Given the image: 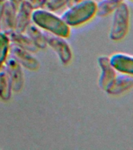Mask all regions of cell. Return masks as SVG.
<instances>
[{"label":"cell","instance_id":"1","mask_svg":"<svg viewBox=\"0 0 133 150\" xmlns=\"http://www.w3.org/2000/svg\"><path fill=\"white\" fill-rule=\"evenodd\" d=\"M31 21L42 30H46L51 35L66 38L70 34V27L65 23L61 16L47 9L42 8L34 9Z\"/></svg>","mask_w":133,"mask_h":150},{"label":"cell","instance_id":"2","mask_svg":"<svg viewBox=\"0 0 133 150\" xmlns=\"http://www.w3.org/2000/svg\"><path fill=\"white\" fill-rule=\"evenodd\" d=\"M96 13V2L88 0L74 3L61 16L69 27H76L87 23L93 18Z\"/></svg>","mask_w":133,"mask_h":150},{"label":"cell","instance_id":"3","mask_svg":"<svg viewBox=\"0 0 133 150\" xmlns=\"http://www.w3.org/2000/svg\"><path fill=\"white\" fill-rule=\"evenodd\" d=\"M130 21V10L125 2H122L113 13L109 37L112 41L117 42L124 38L128 34Z\"/></svg>","mask_w":133,"mask_h":150},{"label":"cell","instance_id":"4","mask_svg":"<svg viewBox=\"0 0 133 150\" xmlns=\"http://www.w3.org/2000/svg\"><path fill=\"white\" fill-rule=\"evenodd\" d=\"M4 67L11 81L12 90L15 93H18L23 89L25 81L22 67L12 56L7 57Z\"/></svg>","mask_w":133,"mask_h":150},{"label":"cell","instance_id":"5","mask_svg":"<svg viewBox=\"0 0 133 150\" xmlns=\"http://www.w3.org/2000/svg\"><path fill=\"white\" fill-rule=\"evenodd\" d=\"M46 36L48 46L56 52L62 64H68L72 59L73 54L71 48L65 38L53 35Z\"/></svg>","mask_w":133,"mask_h":150},{"label":"cell","instance_id":"6","mask_svg":"<svg viewBox=\"0 0 133 150\" xmlns=\"http://www.w3.org/2000/svg\"><path fill=\"white\" fill-rule=\"evenodd\" d=\"M9 52L11 56L18 62L21 67L29 70H37L40 67L39 61L32 55V52L10 44Z\"/></svg>","mask_w":133,"mask_h":150},{"label":"cell","instance_id":"7","mask_svg":"<svg viewBox=\"0 0 133 150\" xmlns=\"http://www.w3.org/2000/svg\"><path fill=\"white\" fill-rule=\"evenodd\" d=\"M99 67H100V76L99 79V85L102 90L106 91L110 83L117 75V71L110 64V58L107 56H101L98 58Z\"/></svg>","mask_w":133,"mask_h":150},{"label":"cell","instance_id":"8","mask_svg":"<svg viewBox=\"0 0 133 150\" xmlns=\"http://www.w3.org/2000/svg\"><path fill=\"white\" fill-rule=\"evenodd\" d=\"M132 88H133V76L120 74L116 75L105 91L110 96H119Z\"/></svg>","mask_w":133,"mask_h":150},{"label":"cell","instance_id":"9","mask_svg":"<svg viewBox=\"0 0 133 150\" xmlns=\"http://www.w3.org/2000/svg\"><path fill=\"white\" fill-rule=\"evenodd\" d=\"M34 9V7L27 1L24 0L22 2L21 6L16 10V26L14 30L18 32H25L26 29L32 22L31 17Z\"/></svg>","mask_w":133,"mask_h":150},{"label":"cell","instance_id":"10","mask_svg":"<svg viewBox=\"0 0 133 150\" xmlns=\"http://www.w3.org/2000/svg\"><path fill=\"white\" fill-rule=\"evenodd\" d=\"M110 64L117 72L133 76V56L115 53L109 57Z\"/></svg>","mask_w":133,"mask_h":150},{"label":"cell","instance_id":"11","mask_svg":"<svg viewBox=\"0 0 133 150\" xmlns=\"http://www.w3.org/2000/svg\"><path fill=\"white\" fill-rule=\"evenodd\" d=\"M16 9L9 3V1L3 2L2 19H1V32L5 34L15 30L16 26Z\"/></svg>","mask_w":133,"mask_h":150},{"label":"cell","instance_id":"12","mask_svg":"<svg viewBox=\"0 0 133 150\" xmlns=\"http://www.w3.org/2000/svg\"><path fill=\"white\" fill-rule=\"evenodd\" d=\"M6 35L9 38L10 44L28 50L32 53L38 50L25 32H18L16 30H13Z\"/></svg>","mask_w":133,"mask_h":150},{"label":"cell","instance_id":"13","mask_svg":"<svg viewBox=\"0 0 133 150\" xmlns=\"http://www.w3.org/2000/svg\"><path fill=\"white\" fill-rule=\"evenodd\" d=\"M25 33L30 38L38 49H46L47 45V36L40 28L35 23H31L26 29Z\"/></svg>","mask_w":133,"mask_h":150},{"label":"cell","instance_id":"14","mask_svg":"<svg viewBox=\"0 0 133 150\" xmlns=\"http://www.w3.org/2000/svg\"><path fill=\"white\" fill-rule=\"evenodd\" d=\"M13 93L12 84L9 74L4 65L0 68V99L2 101H9Z\"/></svg>","mask_w":133,"mask_h":150},{"label":"cell","instance_id":"15","mask_svg":"<svg viewBox=\"0 0 133 150\" xmlns=\"http://www.w3.org/2000/svg\"><path fill=\"white\" fill-rule=\"evenodd\" d=\"M124 0H101L96 3V13L98 16L103 17L113 13Z\"/></svg>","mask_w":133,"mask_h":150},{"label":"cell","instance_id":"16","mask_svg":"<svg viewBox=\"0 0 133 150\" xmlns=\"http://www.w3.org/2000/svg\"><path fill=\"white\" fill-rule=\"evenodd\" d=\"M10 42L6 34L0 32V68L4 65L9 52Z\"/></svg>","mask_w":133,"mask_h":150},{"label":"cell","instance_id":"17","mask_svg":"<svg viewBox=\"0 0 133 150\" xmlns=\"http://www.w3.org/2000/svg\"><path fill=\"white\" fill-rule=\"evenodd\" d=\"M70 2V0H47L45 6L47 10L56 12L66 6Z\"/></svg>","mask_w":133,"mask_h":150},{"label":"cell","instance_id":"18","mask_svg":"<svg viewBox=\"0 0 133 150\" xmlns=\"http://www.w3.org/2000/svg\"><path fill=\"white\" fill-rule=\"evenodd\" d=\"M7 1H9V3L17 10L19 7L21 6V5L22 4V2H23L24 0H7Z\"/></svg>","mask_w":133,"mask_h":150},{"label":"cell","instance_id":"19","mask_svg":"<svg viewBox=\"0 0 133 150\" xmlns=\"http://www.w3.org/2000/svg\"><path fill=\"white\" fill-rule=\"evenodd\" d=\"M28 2H29L33 7L34 9H37V8H40L39 6V2H38V0H25Z\"/></svg>","mask_w":133,"mask_h":150},{"label":"cell","instance_id":"20","mask_svg":"<svg viewBox=\"0 0 133 150\" xmlns=\"http://www.w3.org/2000/svg\"><path fill=\"white\" fill-rule=\"evenodd\" d=\"M46 2L47 0H38L40 8H43V7H45V5H46Z\"/></svg>","mask_w":133,"mask_h":150},{"label":"cell","instance_id":"21","mask_svg":"<svg viewBox=\"0 0 133 150\" xmlns=\"http://www.w3.org/2000/svg\"><path fill=\"white\" fill-rule=\"evenodd\" d=\"M2 6H3V2H0V32H1V19H2Z\"/></svg>","mask_w":133,"mask_h":150},{"label":"cell","instance_id":"22","mask_svg":"<svg viewBox=\"0 0 133 150\" xmlns=\"http://www.w3.org/2000/svg\"><path fill=\"white\" fill-rule=\"evenodd\" d=\"M83 1H88V0H70V2H72L73 3H77V2H83ZM93 1H95V0H93Z\"/></svg>","mask_w":133,"mask_h":150},{"label":"cell","instance_id":"23","mask_svg":"<svg viewBox=\"0 0 133 150\" xmlns=\"http://www.w3.org/2000/svg\"><path fill=\"white\" fill-rule=\"evenodd\" d=\"M6 0H0V2H6Z\"/></svg>","mask_w":133,"mask_h":150},{"label":"cell","instance_id":"24","mask_svg":"<svg viewBox=\"0 0 133 150\" xmlns=\"http://www.w3.org/2000/svg\"><path fill=\"white\" fill-rule=\"evenodd\" d=\"M128 1H133V0H128Z\"/></svg>","mask_w":133,"mask_h":150}]
</instances>
